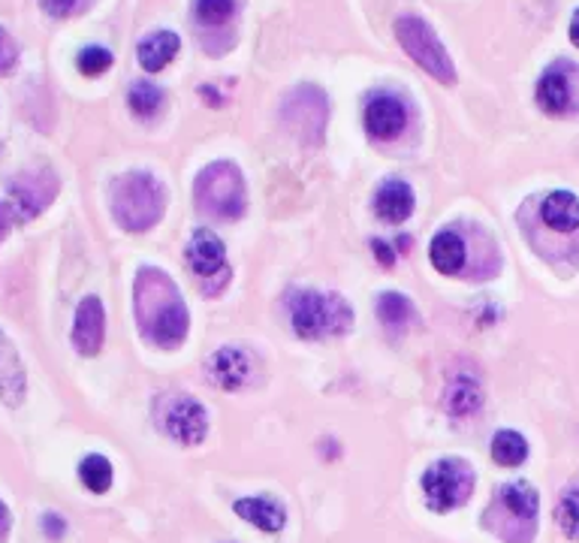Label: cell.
<instances>
[{"mask_svg":"<svg viewBox=\"0 0 579 543\" xmlns=\"http://www.w3.org/2000/svg\"><path fill=\"white\" fill-rule=\"evenodd\" d=\"M136 317L139 332L160 347L178 344L190 326L187 305L178 287L160 269H142L136 275Z\"/></svg>","mask_w":579,"mask_h":543,"instance_id":"obj_1","label":"cell"},{"mask_svg":"<svg viewBox=\"0 0 579 543\" xmlns=\"http://www.w3.org/2000/svg\"><path fill=\"white\" fill-rule=\"evenodd\" d=\"M166 212V191L148 172H127L112 185V215L115 221L130 230L142 233L151 230Z\"/></svg>","mask_w":579,"mask_h":543,"instance_id":"obj_2","label":"cell"},{"mask_svg":"<svg viewBox=\"0 0 579 543\" xmlns=\"http://www.w3.org/2000/svg\"><path fill=\"white\" fill-rule=\"evenodd\" d=\"M193 200L200 212L218 221H239L245 215V178L236 163H212L193 181Z\"/></svg>","mask_w":579,"mask_h":543,"instance_id":"obj_3","label":"cell"},{"mask_svg":"<svg viewBox=\"0 0 579 543\" xmlns=\"http://www.w3.org/2000/svg\"><path fill=\"white\" fill-rule=\"evenodd\" d=\"M290 311H293V326L302 338L341 335L353 323L350 305L335 293H311V290L293 293Z\"/></svg>","mask_w":579,"mask_h":543,"instance_id":"obj_4","label":"cell"},{"mask_svg":"<svg viewBox=\"0 0 579 543\" xmlns=\"http://www.w3.org/2000/svg\"><path fill=\"white\" fill-rule=\"evenodd\" d=\"M396 37L402 43V49L429 73L435 76L438 82L444 85H453L456 82V70H453V61L447 55V49L441 46V40L435 37V31L417 19V16H402L396 22Z\"/></svg>","mask_w":579,"mask_h":543,"instance_id":"obj_5","label":"cell"},{"mask_svg":"<svg viewBox=\"0 0 579 543\" xmlns=\"http://www.w3.org/2000/svg\"><path fill=\"white\" fill-rule=\"evenodd\" d=\"M474 489V474L462 459H441L423 474V492L432 510L447 513L468 501Z\"/></svg>","mask_w":579,"mask_h":543,"instance_id":"obj_6","label":"cell"},{"mask_svg":"<svg viewBox=\"0 0 579 543\" xmlns=\"http://www.w3.org/2000/svg\"><path fill=\"white\" fill-rule=\"evenodd\" d=\"M58 194V178L49 169L40 172H22L10 185V212L16 221L37 218Z\"/></svg>","mask_w":579,"mask_h":543,"instance_id":"obj_7","label":"cell"},{"mask_svg":"<svg viewBox=\"0 0 579 543\" xmlns=\"http://www.w3.org/2000/svg\"><path fill=\"white\" fill-rule=\"evenodd\" d=\"M537 103L549 115H567L579 109V67L558 61L537 82Z\"/></svg>","mask_w":579,"mask_h":543,"instance_id":"obj_8","label":"cell"},{"mask_svg":"<svg viewBox=\"0 0 579 543\" xmlns=\"http://www.w3.org/2000/svg\"><path fill=\"white\" fill-rule=\"evenodd\" d=\"M163 432L181 444H200L209 432V417L200 402L187 396H175L163 414Z\"/></svg>","mask_w":579,"mask_h":543,"instance_id":"obj_9","label":"cell"},{"mask_svg":"<svg viewBox=\"0 0 579 543\" xmlns=\"http://www.w3.org/2000/svg\"><path fill=\"white\" fill-rule=\"evenodd\" d=\"M408 124V112L399 97L393 94H374L365 103V130L374 139H396Z\"/></svg>","mask_w":579,"mask_h":543,"instance_id":"obj_10","label":"cell"},{"mask_svg":"<svg viewBox=\"0 0 579 543\" xmlns=\"http://www.w3.org/2000/svg\"><path fill=\"white\" fill-rule=\"evenodd\" d=\"M106 335V314L103 302L97 296H85L76 308V323H73V344L82 356H94L103 347Z\"/></svg>","mask_w":579,"mask_h":543,"instance_id":"obj_11","label":"cell"},{"mask_svg":"<svg viewBox=\"0 0 579 543\" xmlns=\"http://www.w3.org/2000/svg\"><path fill=\"white\" fill-rule=\"evenodd\" d=\"M254 362L242 347H224L209 359V378L221 387V390H242L251 378Z\"/></svg>","mask_w":579,"mask_h":543,"instance_id":"obj_12","label":"cell"},{"mask_svg":"<svg viewBox=\"0 0 579 543\" xmlns=\"http://www.w3.org/2000/svg\"><path fill=\"white\" fill-rule=\"evenodd\" d=\"M187 263L190 269L209 278V275H218L227 263V251H224V242L212 233V230H197L187 245Z\"/></svg>","mask_w":579,"mask_h":543,"instance_id":"obj_13","label":"cell"},{"mask_svg":"<svg viewBox=\"0 0 579 543\" xmlns=\"http://www.w3.org/2000/svg\"><path fill=\"white\" fill-rule=\"evenodd\" d=\"M374 212L386 221V224H405L414 212V191L405 185V181L393 178L380 185L377 197H374Z\"/></svg>","mask_w":579,"mask_h":543,"instance_id":"obj_14","label":"cell"},{"mask_svg":"<svg viewBox=\"0 0 579 543\" xmlns=\"http://www.w3.org/2000/svg\"><path fill=\"white\" fill-rule=\"evenodd\" d=\"M0 399L7 405H19L25 399V366L4 332H0Z\"/></svg>","mask_w":579,"mask_h":543,"instance_id":"obj_15","label":"cell"},{"mask_svg":"<svg viewBox=\"0 0 579 543\" xmlns=\"http://www.w3.org/2000/svg\"><path fill=\"white\" fill-rule=\"evenodd\" d=\"M540 218L555 233H573L579 227V200L570 191H555L543 200Z\"/></svg>","mask_w":579,"mask_h":543,"instance_id":"obj_16","label":"cell"},{"mask_svg":"<svg viewBox=\"0 0 579 543\" xmlns=\"http://www.w3.org/2000/svg\"><path fill=\"white\" fill-rule=\"evenodd\" d=\"M236 513L242 519H248L251 525H257L260 531H281L284 522H287V513L278 501L272 498H242L236 501Z\"/></svg>","mask_w":579,"mask_h":543,"instance_id":"obj_17","label":"cell"},{"mask_svg":"<svg viewBox=\"0 0 579 543\" xmlns=\"http://www.w3.org/2000/svg\"><path fill=\"white\" fill-rule=\"evenodd\" d=\"M178 37L172 31H157L151 37H145L139 43V64L148 70V73H160L178 52Z\"/></svg>","mask_w":579,"mask_h":543,"instance_id":"obj_18","label":"cell"},{"mask_svg":"<svg viewBox=\"0 0 579 543\" xmlns=\"http://www.w3.org/2000/svg\"><path fill=\"white\" fill-rule=\"evenodd\" d=\"M432 263H435L438 272L456 275L465 266V242L456 233H450V230L438 233L432 239Z\"/></svg>","mask_w":579,"mask_h":543,"instance_id":"obj_19","label":"cell"},{"mask_svg":"<svg viewBox=\"0 0 579 543\" xmlns=\"http://www.w3.org/2000/svg\"><path fill=\"white\" fill-rule=\"evenodd\" d=\"M483 405V393H480V384L474 378H459L453 381L450 393H447V411L459 420H468L480 411Z\"/></svg>","mask_w":579,"mask_h":543,"instance_id":"obj_20","label":"cell"},{"mask_svg":"<svg viewBox=\"0 0 579 543\" xmlns=\"http://www.w3.org/2000/svg\"><path fill=\"white\" fill-rule=\"evenodd\" d=\"M501 504H504L513 516L534 522L540 498H537V489H534L531 483H510V486H501Z\"/></svg>","mask_w":579,"mask_h":543,"instance_id":"obj_21","label":"cell"},{"mask_svg":"<svg viewBox=\"0 0 579 543\" xmlns=\"http://www.w3.org/2000/svg\"><path fill=\"white\" fill-rule=\"evenodd\" d=\"M525 456H528V441L519 435V432H498L495 438H492V459L498 462V465H507V468H513V465H522L525 462Z\"/></svg>","mask_w":579,"mask_h":543,"instance_id":"obj_22","label":"cell"},{"mask_svg":"<svg viewBox=\"0 0 579 543\" xmlns=\"http://www.w3.org/2000/svg\"><path fill=\"white\" fill-rule=\"evenodd\" d=\"M79 477L91 492H106L112 486V465L106 456H85L79 465Z\"/></svg>","mask_w":579,"mask_h":543,"instance_id":"obj_23","label":"cell"},{"mask_svg":"<svg viewBox=\"0 0 579 543\" xmlns=\"http://www.w3.org/2000/svg\"><path fill=\"white\" fill-rule=\"evenodd\" d=\"M411 314H414V308H411V302H408L402 293H386V296L377 299V317H380L383 323L402 326V323L411 320Z\"/></svg>","mask_w":579,"mask_h":543,"instance_id":"obj_24","label":"cell"},{"mask_svg":"<svg viewBox=\"0 0 579 543\" xmlns=\"http://www.w3.org/2000/svg\"><path fill=\"white\" fill-rule=\"evenodd\" d=\"M130 109L139 115V118H151L157 109H160V103H163V94H160V88L157 85H151V82H136L133 88H130Z\"/></svg>","mask_w":579,"mask_h":543,"instance_id":"obj_25","label":"cell"},{"mask_svg":"<svg viewBox=\"0 0 579 543\" xmlns=\"http://www.w3.org/2000/svg\"><path fill=\"white\" fill-rule=\"evenodd\" d=\"M555 516H558L561 531H564L567 537L579 540V489H570V492L561 495Z\"/></svg>","mask_w":579,"mask_h":543,"instance_id":"obj_26","label":"cell"},{"mask_svg":"<svg viewBox=\"0 0 579 543\" xmlns=\"http://www.w3.org/2000/svg\"><path fill=\"white\" fill-rule=\"evenodd\" d=\"M236 13V0H197V16L206 25H224Z\"/></svg>","mask_w":579,"mask_h":543,"instance_id":"obj_27","label":"cell"},{"mask_svg":"<svg viewBox=\"0 0 579 543\" xmlns=\"http://www.w3.org/2000/svg\"><path fill=\"white\" fill-rule=\"evenodd\" d=\"M79 70L85 73V76H100V73H106L109 67H112V55H109V49H103V46H88V49H82L79 52Z\"/></svg>","mask_w":579,"mask_h":543,"instance_id":"obj_28","label":"cell"},{"mask_svg":"<svg viewBox=\"0 0 579 543\" xmlns=\"http://www.w3.org/2000/svg\"><path fill=\"white\" fill-rule=\"evenodd\" d=\"M16 64V43L10 40V34L0 28V73H7Z\"/></svg>","mask_w":579,"mask_h":543,"instance_id":"obj_29","label":"cell"},{"mask_svg":"<svg viewBox=\"0 0 579 543\" xmlns=\"http://www.w3.org/2000/svg\"><path fill=\"white\" fill-rule=\"evenodd\" d=\"M40 4L46 7V13H52L58 19H64L76 10V0H40Z\"/></svg>","mask_w":579,"mask_h":543,"instance_id":"obj_30","label":"cell"},{"mask_svg":"<svg viewBox=\"0 0 579 543\" xmlns=\"http://www.w3.org/2000/svg\"><path fill=\"white\" fill-rule=\"evenodd\" d=\"M371 251H374V257H377V263H380V266H393V263H396L393 248L386 245V242H380V239H374V242H371Z\"/></svg>","mask_w":579,"mask_h":543,"instance_id":"obj_31","label":"cell"},{"mask_svg":"<svg viewBox=\"0 0 579 543\" xmlns=\"http://www.w3.org/2000/svg\"><path fill=\"white\" fill-rule=\"evenodd\" d=\"M570 40H573V46H579V10L570 19Z\"/></svg>","mask_w":579,"mask_h":543,"instance_id":"obj_32","label":"cell"},{"mask_svg":"<svg viewBox=\"0 0 579 543\" xmlns=\"http://www.w3.org/2000/svg\"><path fill=\"white\" fill-rule=\"evenodd\" d=\"M7 236V221H4V212H0V239Z\"/></svg>","mask_w":579,"mask_h":543,"instance_id":"obj_33","label":"cell"},{"mask_svg":"<svg viewBox=\"0 0 579 543\" xmlns=\"http://www.w3.org/2000/svg\"><path fill=\"white\" fill-rule=\"evenodd\" d=\"M0 516H4V504H0Z\"/></svg>","mask_w":579,"mask_h":543,"instance_id":"obj_34","label":"cell"}]
</instances>
